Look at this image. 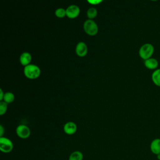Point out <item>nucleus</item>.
Returning a JSON list of instances; mask_svg holds the SVG:
<instances>
[{
  "mask_svg": "<svg viewBox=\"0 0 160 160\" xmlns=\"http://www.w3.org/2000/svg\"><path fill=\"white\" fill-rule=\"evenodd\" d=\"M24 74L28 79H34L40 76L41 69L37 65L30 64L24 68Z\"/></svg>",
  "mask_w": 160,
  "mask_h": 160,
  "instance_id": "nucleus-1",
  "label": "nucleus"
},
{
  "mask_svg": "<svg viewBox=\"0 0 160 160\" xmlns=\"http://www.w3.org/2000/svg\"><path fill=\"white\" fill-rule=\"evenodd\" d=\"M154 51V46L150 43H145L142 44L139 49V56L144 61L151 58Z\"/></svg>",
  "mask_w": 160,
  "mask_h": 160,
  "instance_id": "nucleus-2",
  "label": "nucleus"
},
{
  "mask_svg": "<svg viewBox=\"0 0 160 160\" xmlns=\"http://www.w3.org/2000/svg\"><path fill=\"white\" fill-rule=\"evenodd\" d=\"M84 32L89 36H95L98 32V26L92 19H88L83 24Z\"/></svg>",
  "mask_w": 160,
  "mask_h": 160,
  "instance_id": "nucleus-3",
  "label": "nucleus"
},
{
  "mask_svg": "<svg viewBox=\"0 0 160 160\" xmlns=\"http://www.w3.org/2000/svg\"><path fill=\"white\" fill-rule=\"evenodd\" d=\"M13 143L9 138L0 137V150L4 153H9L13 149Z\"/></svg>",
  "mask_w": 160,
  "mask_h": 160,
  "instance_id": "nucleus-4",
  "label": "nucleus"
},
{
  "mask_svg": "<svg viewBox=\"0 0 160 160\" xmlns=\"http://www.w3.org/2000/svg\"><path fill=\"white\" fill-rule=\"evenodd\" d=\"M16 134L21 139H27L31 135V130L28 126L24 124H20L18 126L16 129Z\"/></svg>",
  "mask_w": 160,
  "mask_h": 160,
  "instance_id": "nucleus-5",
  "label": "nucleus"
},
{
  "mask_svg": "<svg viewBox=\"0 0 160 160\" xmlns=\"http://www.w3.org/2000/svg\"><path fill=\"white\" fill-rule=\"evenodd\" d=\"M66 16L70 19L77 18L80 13V9L78 6L72 4L68 6L66 9Z\"/></svg>",
  "mask_w": 160,
  "mask_h": 160,
  "instance_id": "nucleus-6",
  "label": "nucleus"
},
{
  "mask_svg": "<svg viewBox=\"0 0 160 160\" xmlns=\"http://www.w3.org/2000/svg\"><path fill=\"white\" fill-rule=\"evenodd\" d=\"M76 53L79 57H84L88 53V47L85 42H79L76 46Z\"/></svg>",
  "mask_w": 160,
  "mask_h": 160,
  "instance_id": "nucleus-7",
  "label": "nucleus"
},
{
  "mask_svg": "<svg viewBox=\"0 0 160 160\" xmlns=\"http://www.w3.org/2000/svg\"><path fill=\"white\" fill-rule=\"evenodd\" d=\"M64 132L68 135L74 134L77 131V126L76 123L72 121L67 122L63 126Z\"/></svg>",
  "mask_w": 160,
  "mask_h": 160,
  "instance_id": "nucleus-8",
  "label": "nucleus"
},
{
  "mask_svg": "<svg viewBox=\"0 0 160 160\" xmlns=\"http://www.w3.org/2000/svg\"><path fill=\"white\" fill-rule=\"evenodd\" d=\"M150 150L156 155L160 154V138H156L151 141L150 144Z\"/></svg>",
  "mask_w": 160,
  "mask_h": 160,
  "instance_id": "nucleus-9",
  "label": "nucleus"
},
{
  "mask_svg": "<svg viewBox=\"0 0 160 160\" xmlns=\"http://www.w3.org/2000/svg\"><path fill=\"white\" fill-rule=\"evenodd\" d=\"M31 59H32L31 54L28 52H22L19 57L20 63L24 67L30 64Z\"/></svg>",
  "mask_w": 160,
  "mask_h": 160,
  "instance_id": "nucleus-10",
  "label": "nucleus"
},
{
  "mask_svg": "<svg viewBox=\"0 0 160 160\" xmlns=\"http://www.w3.org/2000/svg\"><path fill=\"white\" fill-rule=\"evenodd\" d=\"M144 66L149 69H156L158 66V61L156 59L150 58L144 61Z\"/></svg>",
  "mask_w": 160,
  "mask_h": 160,
  "instance_id": "nucleus-11",
  "label": "nucleus"
},
{
  "mask_svg": "<svg viewBox=\"0 0 160 160\" xmlns=\"http://www.w3.org/2000/svg\"><path fill=\"white\" fill-rule=\"evenodd\" d=\"M151 79L156 86L160 87V69H157L153 71Z\"/></svg>",
  "mask_w": 160,
  "mask_h": 160,
  "instance_id": "nucleus-12",
  "label": "nucleus"
},
{
  "mask_svg": "<svg viewBox=\"0 0 160 160\" xmlns=\"http://www.w3.org/2000/svg\"><path fill=\"white\" fill-rule=\"evenodd\" d=\"M83 154L79 151H75L69 155L68 160H82Z\"/></svg>",
  "mask_w": 160,
  "mask_h": 160,
  "instance_id": "nucleus-13",
  "label": "nucleus"
},
{
  "mask_svg": "<svg viewBox=\"0 0 160 160\" xmlns=\"http://www.w3.org/2000/svg\"><path fill=\"white\" fill-rule=\"evenodd\" d=\"M14 99H15V97H14V95L13 94V93H12L11 92H7L4 93L3 101L6 102L7 104L11 103L14 101Z\"/></svg>",
  "mask_w": 160,
  "mask_h": 160,
  "instance_id": "nucleus-14",
  "label": "nucleus"
},
{
  "mask_svg": "<svg viewBox=\"0 0 160 160\" xmlns=\"http://www.w3.org/2000/svg\"><path fill=\"white\" fill-rule=\"evenodd\" d=\"M98 11L95 8H89L87 11V16L89 19H92L97 16Z\"/></svg>",
  "mask_w": 160,
  "mask_h": 160,
  "instance_id": "nucleus-15",
  "label": "nucleus"
},
{
  "mask_svg": "<svg viewBox=\"0 0 160 160\" xmlns=\"http://www.w3.org/2000/svg\"><path fill=\"white\" fill-rule=\"evenodd\" d=\"M55 15L59 18H62L66 16V10L62 8H58L55 11Z\"/></svg>",
  "mask_w": 160,
  "mask_h": 160,
  "instance_id": "nucleus-16",
  "label": "nucleus"
},
{
  "mask_svg": "<svg viewBox=\"0 0 160 160\" xmlns=\"http://www.w3.org/2000/svg\"><path fill=\"white\" fill-rule=\"evenodd\" d=\"M8 109V104L4 101L0 102V115L2 116L4 114Z\"/></svg>",
  "mask_w": 160,
  "mask_h": 160,
  "instance_id": "nucleus-17",
  "label": "nucleus"
},
{
  "mask_svg": "<svg viewBox=\"0 0 160 160\" xmlns=\"http://www.w3.org/2000/svg\"><path fill=\"white\" fill-rule=\"evenodd\" d=\"M102 1V0H88V2L92 5H97L100 4Z\"/></svg>",
  "mask_w": 160,
  "mask_h": 160,
  "instance_id": "nucleus-18",
  "label": "nucleus"
},
{
  "mask_svg": "<svg viewBox=\"0 0 160 160\" xmlns=\"http://www.w3.org/2000/svg\"><path fill=\"white\" fill-rule=\"evenodd\" d=\"M4 96V93L3 91L2 90V89H0V101H3Z\"/></svg>",
  "mask_w": 160,
  "mask_h": 160,
  "instance_id": "nucleus-19",
  "label": "nucleus"
},
{
  "mask_svg": "<svg viewBox=\"0 0 160 160\" xmlns=\"http://www.w3.org/2000/svg\"><path fill=\"white\" fill-rule=\"evenodd\" d=\"M4 134V128L2 125L0 126V137H2Z\"/></svg>",
  "mask_w": 160,
  "mask_h": 160,
  "instance_id": "nucleus-20",
  "label": "nucleus"
},
{
  "mask_svg": "<svg viewBox=\"0 0 160 160\" xmlns=\"http://www.w3.org/2000/svg\"><path fill=\"white\" fill-rule=\"evenodd\" d=\"M157 156V159H158V160H160V154H158V155H156Z\"/></svg>",
  "mask_w": 160,
  "mask_h": 160,
  "instance_id": "nucleus-21",
  "label": "nucleus"
}]
</instances>
